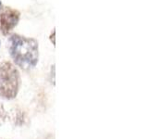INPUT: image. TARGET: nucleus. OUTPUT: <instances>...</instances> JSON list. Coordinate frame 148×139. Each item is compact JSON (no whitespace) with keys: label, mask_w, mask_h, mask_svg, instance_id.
<instances>
[{"label":"nucleus","mask_w":148,"mask_h":139,"mask_svg":"<svg viewBox=\"0 0 148 139\" xmlns=\"http://www.w3.org/2000/svg\"><path fill=\"white\" fill-rule=\"evenodd\" d=\"M39 45L33 38L13 34L9 38V53L15 63L23 70L35 67L39 58Z\"/></svg>","instance_id":"1"},{"label":"nucleus","mask_w":148,"mask_h":139,"mask_svg":"<svg viewBox=\"0 0 148 139\" xmlns=\"http://www.w3.org/2000/svg\"><path fill=\"white\" fill-rule=\"evenodd\" d=\"M21 13L18 10L6 7L0 13V30L4 35L9 34L13 28L18 24Z\"/></svg>","instance_id":"3"},{"label":"nucleus","mask_w":148,"mask_h":139,"mask_svg":"<svg viewBox=\"0 0 148 139\" xmlns=\"http://www.w3.org/2000/svg\"><path fill=\"white\" fill-rule=\"evenodd\" d=\"M2 6V2L1 1H0V7H1Z\"/></svg>","instance_id":"5"},{"label":"nucleus","mask_w":148,"mask_h":139,"mask_svg":"<svg viewBox=\"0 0 148 139\" xmlns=\"http://www.w3.org/2000/svg\"><path fill=\"white\" fill-rule=\"evenodd\" d=\"M21 86V74L12 63L4 61L0 64V97L13 99Z\"/></svg>","instance_id":"2"},{"label":"nucleus","mask_w":148,"mask_h":139,"mask_svg":"<svg viewBox=\"0 0 148 139\" xmlns=\"http://www.w3.org/2000/svg\"><path fill=\"white\" fill-rule=\"evenodd\" d=\"M55 35H56V31H55V29H54V30H53V33L51 34V35H50V40H51V42H52V44H53V46H56Z\"/></svg>","instance_id":"4"}]
</instances>
